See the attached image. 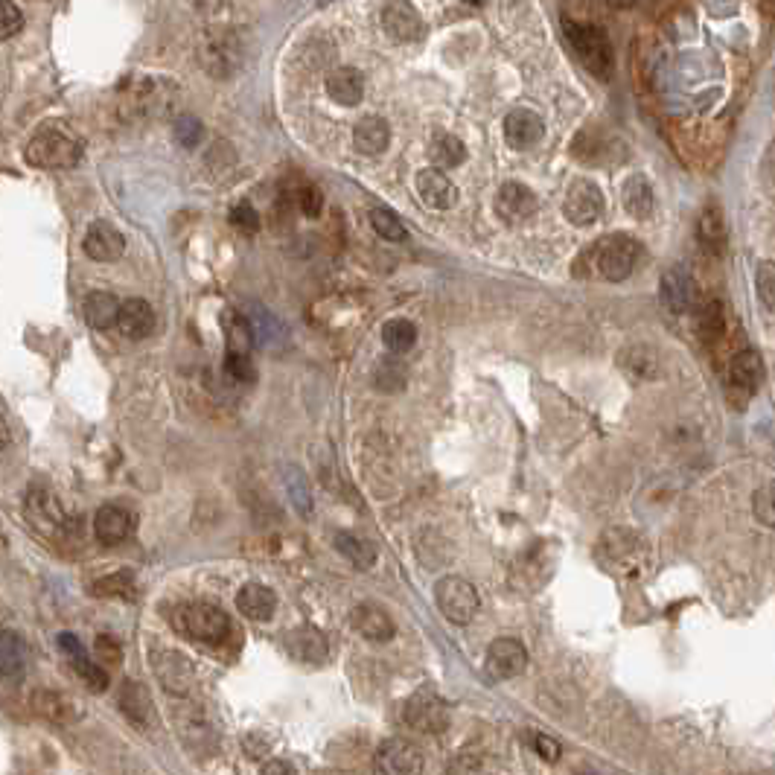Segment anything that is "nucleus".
Wrapping results in <instances>:
<instances>
[{
    "mask_svg": "<svg viewBox=\"0 0 775 775\" xmlns=\"http://www.w3.org/2000/svg\"><path fill=\"white\" fill-rule=\"evenodd\" d=\"M327 94L330 100L344 105V108H353L359 102L365 100V76L362 70L356 68H336L330 70L327 76Z\"/></svg>",
    "mask_w": 775,
    "mask_h": 775,
    "instance_id": "nucleus-28",
    "label": "nucleus"
},
{
    "mask_svg": "<svg viewBox=\"0 0 775 775\" xmlns=\"http://www.w3.org/2000/svg\"><path fill=\"white\" fill-rule=\"evenodd\" d=\"M172 135H175V140H178L181 146L193 149V146H199V143H202V137H204L202 120H199L196 114H178V117H175V123H172Z\"/></svg>",
    "mask_w": 775,
    "mask_h": 775,
    "instance_id": "nucleus-44",
    "label": "nucleus"
},
{
    "mask_svg": "<svg viewBox=\"0 0 775 775\" xmlns=\"http://www.w3.org/2000/svg\"><path fill=\"white\" fill-rule=\"evenodd\" d=\"M414 187H417V196L426 207L449 210V207L458 204V187L452 184V178L443 169H420L417 178H414Z\"/></svg>",
    "mask_w": 775,
    "mask_h": 775,
    "instance_id": "nucleus-18",
    "label": "nucleus"
},
{
    "mask_svg": "<svg viewBox=\"0 0 775 775\" xmlns=\"http://www.w3.org/2000/svg\"><path fill=\"white\" fill-rule=\"evenodd\" d=\"M505 137L507 143L519 152L534 149L545 137V123H542L540 114L531 111V108H513L505 117Z\"/></svg>",
    "mask_w": 775,
    "mask_h": 775,
    "instance_id": "nucleus-20",
    "label": "nucleus"
},
{
    "mask_svg": "<svg viewBox=\"0 0 775 775\" xmlns=\"http://www.w3.org/2000/svg\"><path fill=\"white\" fill-rule=\"evenodd\" d=\"M755 286H758L761 301L775 309V260H767V263L758 266V271H755Z\"/></svg>",
    "mask_w": 775,
    "mask_h": 775,
    "instance_id": "nucleus-49",
    "label": "nucleus"
},
{
    "mask_svg": "<svg viewBox=\"0 0 775 775\" xmlns=\"http://www.w3.org/2000/svg\"><path fill=\"white\" fill-rule=\"evenodd\" d=\"M236 609L248 618V621H271L274 609H277V595L263 583H248L239 589L236 595Z\"/></svg>",
    "mask_w": 775,
    "mask_h": 775,
    "instance_id": "nucleus-29",
    "label": "nucleus"
},
{
    "mask_svg": "<svg viewBox=\"0 0 775 775\" xmlns=\"http://www.w3.org/2000/svg\"><path fill=\"white\" fill-rule=\"evenodd\" d=\"M528 668V650L519 639H496L490 647H487V656H484V671L490 679L496 682H507L513 676H519Z\"/></svg>",
    "mask_w": 775,
    "mask_h": 775,
    "instance_id": "nucleus-12",
    "label": "nucleus"
},
{
    "mask_svg": "<svg viewBox=\"0 0 775 775\" xmlns=\"http://www.w3.org/2000/svg\"><path fill=\"white\" fill-rule=\"evenodd\" d=\"M726 225H723V216L717 207H708L706 213L700 216V242L711 248V251H723L726 245Z\"/></svg>",
    "mask_w": 775,
    "mask_h": 775,
    "instance_id": "nucleus-43",
    "label": "nucleus"
},
{
    "mask_svg": "<svg viewBox=\"0 0 775 775\" xmlns=\"http://www.w3.org/2000/svg\"><path fill=\"white\" fill-rule=\"evenodd\" d=\"M33 708L35 714H41L44 720H50V723H56V726H65V723H70V720L76 717L73 703H70L65 694H59V691H35Z\"/></svg>",
    "mask_w": 775,
    "mask_h": 775,
    "instance_id": "nucleus-36",
    "label": "nucleus"
},
{
    "mask_svg": "<svg viewBox=\"0 0 775 775\" xmlns=\"http://www.w3.org/2000/svg\"><path fill=\"white\" fill-rule=\"evenodd\" d=\"M639 260V242L627 234L604 236L595 248V266L601 271L604 280L621 283L627 280Z\"/></svg>",
    "mask_w": 775,
    "mask_h": 775,
    "instance_id": "nucleus-6",
    "label": "nucleus"
},
{
    "mask_svg": "<svg viewBox=\"0 0 775 775\" xmlns=\"http://www.w3.org/2000/svg\"><path fill=\"white\" fill-rule=\"evenodd\" d=\"M333 545H336V551L341 557H347V560H350L356 569H362V572H368V569L376 566V548H373L368 540H362L359 534L341 531V534H336Z\"/></svg>",
    "mask_w": 775,
    "mask_h": 775,
    "instance_id": "nucleus-35",
    "label": "nucleus"
},
{
    "mask_svg": "<svg viewBox=\"0 0 775 775\" xmlns=\"http://www.w3.org/2000/svg\"><path fill=\"white\" fill-rule=\"evenodd\" d=\"M350 624L353 630L368 641H391L397 636V624L394 618L376 604H359V607L350 612Z\"/></svg>",
    "mask_w": 775,
    "mask_h": 775,
    "instance_id": "nucleus-25",
    "label": "nucleus"
},
{
    "mask_svg": "<svg viewBox=\"0 0 775 775\" xmlns=\"http://www.w3.org/2000/svg\"><path fill=\"white\" fill-rule=\"evenodd\" d=\"M82 248L97 263H114L126 251V236L120 234L117 225H111L105 219H97V222L88 225V234L82 239Z\"/></svg>",
    "mask_w": 775,
    "mask_h": 775,
    "instance_id": "nucleus-15",
    "label": "nucleus"
},
{
    "mask_svg": "<svg viewBox=\"0 0 775 775\" xmlns=\"http://www.w3.org/2000/svg\"><path fill=\"white\" fill-rule=\"evenodd\" d=\"M531 746H534V752L540 755L542 761H557L560 758V743L554 741L551 735H545V732H534L531 735Z\"/></svg>",
    "mask_w": 775,
    "mask_h": 775,
    "instance_id": "nucleus-53",
    "label": "nucleus"
},
{
    "mask_svg": "<svg viewBox=\"0 0 775 775\" xmlns=\"http://www.w3.org/2000/svg\"><path fill=\"white\" fill-rule=\"evenodd\" d=\"M371 225L373 231L382 236V239H388V242H403L405 236H408L403 219H400L394 210H388V207H373Z\"/></svg>",
    "mask_w": 775,
    "mask_h": 775,
    "instance_id": "nucleus-42",
    "label": "nucleus"
},
{
    "mask_svg": "<svg viewBox=\"0 0 775 775\" xmlns=\"http://www.w3.org/2000/svg\"><path fill=\"white\" fill-rule=\"evenodd\" d=\"M225 371H228L231 379L242 382V385H251V382L257 379L251 359H248V356H239V353H228V356H225Z\"/></svg>",
    "mask_w": 775,
    "mask_h": 775,
    "instance_id": "nucleus-50",
    "label": "nucleus"
},
{
    "mask_svg": "<svg viewBox=\"0 0 775 775\" xmlns=\"http://www.w3.org/2000/svg\"><path fill=\"white\" fill-rule=\"evenodd\" d=\"M85 143L65 123H41L27 143V161L35 169H70L82 161Z\"/></svg>",
    "mask_w": 775,
    "mask_h": 775,
    "instance_id": "nucleus-1",
    "label": "nucleus"
},
{
    "mask_svg": "<svg viewBox=\"0 0 775 775\" xmlns=\"http://www.w3.org/2000/svg\"><path fill=\"white\" fill-rule=\"evenodd\" d=\"M429 158L435 161V169L461 167L467 161V146L461 143V137L449 135V132H435L429 140Z\"/></svg>",
    "mask_w": 775,
    "mask_h": 775,
    "instance_id": "nucleus-33",
    "label": "nucleus"
},
{
    "mask_svg": "<svg viewBox=\"0 0 775 775\" xmlns=\"http://www.w3.org/2000/svg\"><path fill=\"white\" fill-rule=\"evenodd\" d=\"M9 446H12V435H9L6 420L0 417V455H6V452H9Z\"/></svg>",
    "mask_w": 775,
    "mask_h": 775,
    "instance_id": "nucleus-56",
    "label": "nucleus"
},
{
    "mask_svg": "<svg viewBox=\"0 0 775 775\" xmlns=\"http://www.w3.org/2000/svg\"><path fill=\"white\" fill-rule=\"evenodd\" d=\"M446 775H484V764H481V758H478V755H472V752H461V755H455V758L449 761Z\"/></svg>",
    "mask_w": 775,
    "mask_h": 775,
    "instance_id": "nucleus-51",
    "label": "nucleus"
},
{
    "mask_svg": "<svg viewBox=\"0 0 775 775\" xmlns=\"http://www.w3.org/2000/svg\"><path fill=\"white\" fill-rule=\"evenodd\" d=\"M120 301L117 295L111 292H91L85 298V321L97 330H108L117 324V315H120Z\"/></svg>",
    "mask_w": 775,
    "mask_h": 775,
    "instance_id": "nucleus-34",
    "label": "nucleus"
},
{
    "mask_svg": "<svg viewBox=\"0 0 775 775\" xmlns=\"http://www.w3.org/2000/svg\"><path fill=\"white\" fill-rule=\"evenodd\" d=\"M435 601H438V609L443 612L446 621L452 624H470L475 618V612L481 607V598H478V589L472 586L467 577L461 574H446L440 577L438 586H435Z\"/></svg>",
    "mask_w": 775,
    "mask_h": 775,
    "instance_id": "nucleus-5",
    "label": "nucleus"
},
{
    "mask_svg": "<svg viewBox=\"0 0 775 775\" xmlns=\"http://www.w3.org/2000/svg\"><path fill=\"white\" fill-rule=\"evenodd\" d=\"M373 385L382 391V394H397L405 388V368L403 362L397 359H382L373 371Z\"/></svg>",
    "mask_w": 775,
    "mask_h": 775,
    "instance_id": "nucleus-41",
    "label": "nucleus"
},
{
    "mask_svg": "<svg viewBox=\"0 0 775 775\" xmlns=\"http://www.w3.org/2000/svg\"><path fill=\"white\" fill-rule=\"evenodd\" d=\"M761 181L767 184V190H775V140L761 158Z\"/></svg>",
    "mask_w": 775,
    "mask_h": 775,
    "instance_id": "nucleus-54",
    "label": "nucleus"
},
{
    "mask_svg": "<svg viewBox=\"0 0 775 775\" xmlns=\"http://www.w3.org/2000/svg\"><path fill=\"white\" fill-rule=\"evenodd\" d=\"M199 62L216 79L234 76L236 70H242V65H245V38L231 27L210 30L207 38L199 44Z\"/></svg>",
    "mask_w": 775,
    "mask_h": 775,
    "instance_id": "nucleus-4",
    "label": "nucleus"
},
{
    "mask_svg": "<svg viewBox=\"0 0 775 775\" xmlns=\"http://www.w3.org/2000/svg\"><path fill=\"white\" fill-rule=\"evenodd\" d=\"M373 775H423V752L405 738H388L373 752Z\"/></svg>",
    "mask_w": 775,
    "mask_h": 775,
    "instance_id": "nucleus-8",
    "label": "nucleus"
},
{
    "mask_svg": "<svg viewBox=\"0 0 775 775\" xmlns=\"http://www.w3.org/2000/svg\"><path fill=\"white\" fill-rule=\"evenodd\" d=\"M382 341L391 353H408L417 341V327L408 318H391L382 324Z\"/></svg>",
    "mask_w": 775,
    "mask_h": 775,
    "instance_id": "nucleus-37",
    "label": "nucleus"
},
{
    "mask_svg": "<svg viewBox=\"0 0 775 775\" xmlns=\"http://www.w3.org/2000/svg\"><path fill=\"white\" fill-rule=\"evenodd\" d=\"M94 653L100 656L102 662H108V665H120V659H123L120 641H114L111 636H97V641H94Z\"/></svg>",
    "mask_w": 775,
    "mask_h": 775,
    "instance_id": "nucleus-52",
    "label": "nucleus"
},
{
    "mask_svg": "<svg viewBox=\"0 0 775 775\" xmlns=\"http://www.w3.org/2000/svg\"><path fill=\"white\" fill-rule=\"evenodd\" d=\"M295 202L301 207V213L309 216V219L321 216V210H324V196H321V190L315 184H301L298 193H295Z\"/></svg>",
    "mask_w": 775,
    "mask_h": 775,
    "instance_id": "nucleus-48",
    "label": "nucleus"
},
{
    "mask_svg": "<svg viewBox=\"0 0 775 775\" xmlns=\"http://www.w3.org/2000/svg\"><path fill=\"white\" fill-rule=\"evenodd\" d=\"M537 207H540L537 193L522 181H507L496 193V213L510 225H519V222L531 219L537 213Z\"/></svg>",
    "mask_w": 775,
    "mask_h": 775,
    "instance_id": "nucleus-14",
    "label": "nucleus"
},
{
    "mask_svg": "<svg viewBox=\"0 0 775 775\" xmlns=\"http://www.w3.org/2000/svg\"><path fill=\"white\" fill-rule=\"evenodd\" d=\"M283 481H286V493H289L295 510L309 516V513H312V490H309V481H306L304 470H298L295 464H286V467H283Z\"/></svg>",
    "mask_w": 775,
    "mask_h": 775,
    "instance_id": "nucleus-39",
    "label": "nucleus"
},
{
    "mask_svg": "<svg viewBox=\"0 0 775 775\" xmlns=\"http://www.w3.org/2000/svg\"><path fill=\"white\" fill-rule=\"evenodd\" d=\"M21 27H24V12H21L15 3L0 0V41L18 35L21 33Z\"/></svg>",
    "mask_w": 775,
    "mask_h": 775,
    "instance_id": "nucleus-47",
    "label": "nucleus"
},
{
    "mask_svg": "<svg viewBox=\"0 0 775 775\" xmlns=\"http://www.w3.org/2000/svg\"><path fill=\"white\" fill-rule=\"evenodd\" d=\"M225 333H228V353H239V356L251 353L254 336H251V327L242 312H236V309L225 312Z\"/></svg>",
    "mask_w": 775,
    "mask_h": 775,
    "instance_id": "nucleus-40",
    "label": "nucleus"
},
{
    "mask_svg": "<svg viewBox=\"0 0 775 775\" xmlns=\"http://www.w3.org/2000/svg\"><path fill=\"white\" fill-rule=\"evenodd\" d=\"M245 321L251 327L254 341L263 350H283L289 344V327L263 304H248L245 306Z\"/></svg>",
    "mask_w": 775,
    "mask_h": 775,
    "instance_id": "nucleus-16",
    "label": "nucleus"
},
{
    "mask_svg": "<svg viewBox=\"0 0 775 775\" xmlns=\"http://www.w3.org/2000/svg\"><path fill=\"white\" fill-rule=\"evenodd\" d=\"M263 775H295V770H292V764H286L280 758H271L269 764L263 767Z\"/></svg>",
    "mask_w": 775,
    "mask_h": 775,
    "instance_id": "nucleus-55",
    "label": "nucleus"
},
{
    "mask_svg": "<svg viewBox=\"0 0 775 775\" xmlns=\"http://www.w3.org/2000/svg\"><path fill=\"white\" fill-rule=\"evenodd\" d=\"M27 671V644L18 633L0 630V679H21Z\"/></svg>",
    "mask_w": 775,
    "mask_h": 775,
    "instance_id": "nucleus-31",
    "label": "nucleus"
},
{
    "mask_svg": "<svg viewBox=\"0 0 775 775\" xmlns=\"http://www.w3.org/2000/svg\"><path fill=\"white\" fill-rule=\"evenodd\" d=\"M117 706L120 711L135 723V726H149L155 720V706L152 697L146 691V685H140L135 679H123L117 688Z\"/></svg>",
    "mask_w": 775,
    "mask_h": 775,
    "instance_id": "nucleus-26",
    "label": "nucleus"
},
{
    "mask_svg": "<svg viewBox=\"0 0 775 775\" xmlns=\"http://www.w3.org/2000/svg\"><path fill=\"white\" fill-rule=\"evenodd\" d=\"M132 531H135V516L123 505H102L94 516V537L108 548L129 540Z\"/></svg>",
    "mask_w": 775,
    "mask_h": 775,
    "instance_id": "nucleus-21",
    "label": "nucleus"
},
{
    "mask_svg": "<svg viewBox=\"0 0 775 775\" xmlns=\"http://www.w3.org/2000/svg\"><path fill=\"white\" fill-rule=\"evenodd\" d=\"M382 27L400 44H414L420 38H426V24L420 18V12L411 3H385L382 9Z\"/></svg>",
    "mask_w": 775,
    "mask_h": 775,
    "instance_id": "nucleus-17",
    "label": "nucleus"
},
{
    "mask_svg": "<svg viewBox=\"0 0 775 775\" xmlns=\"http://www.w3.org/2000/svg\"><path fill=\"white\" fill-rule=\"evenodd\" d=\"M388 143H391V126H388V120H382V117H362L359 123H356V129H353V146H356V152H362V155H382L385 149H388Z\"/></svg>",
    "mask_w": 775,
    "mask_h": 775,
    "instance_id": "nucleus-30",
    "label": "nucleus"
},
{
    "mask_svg": "<svg viewBox=\"0 0 775 775\" xmlns=\"http://www.w3.org/2000/svg\"><path fill=\"white\" fill-rule=\"evenodd\" d=\"M563 33L572 44L574 56L589 68V73H595L598 79H609L612 68H615V56H612V44L609 35L595 27V24H583L574 18H563Z\"/></svg>",
    "mask_w": 775,
    "mask_h": 775,
    "instance_id": "nucleus-3",
    "label": "nucleus"
},
{
    "mask_svg": "<svg viewBox=\"0 0 775 775\" xmlns=\"http://www.w3.org/2000/svg\"><path fill=\"white\" fill-rule=\"evenodd\" d=\"M405 723L417 732H426V735H438L449 726V706L443 703L438 691L432 688H420L414 691L408 700H405L403 708Z\"/></svg>",
    "mask_w": 775,
    "mask_h": 775,
    "instance_id": "nucleus-7",
    "label": "nucleus"
},
{
    "mask_svg": "<svg viewBox=\"0 0 775 775\" xmlns=\"http://www.w3.org/2000/svg\"><path fill=\"white\" fill-rule=\"evenodd\" d=\"M708 12H717V15H732V12H738V6L732 3V6H708Z\"/></svg>",
    "mask_w": 775,
    "mask_h": 775,
    "instance_id": "nucleus-57",
    "label": "nucleus"
},
{
    "mask_svg": "<svg viewBox=\"0 0 775 775\" xmlns=\"http://www.w3.org/2000/svg\"><path fill=\"white\" fill-rule=\"evenodd\" d=\"M752 510H755V519L767 528H775V481L764 484L755 490L752 496Z\"/></svg>",
    "mask_w": 775,
    "mask_h": 775,
    "instance_id": "nucleus-45",
    "label": "nucleus"
},
{
    "mask_svg": "<svg viewBox=\"0 0 775 775\" xmlns=\"http://www.w3.org/2000/svg\"><path fill=\"white\" fill-rule=\"evenodd\" d=\"M94 598H132L135 595V574L129 572H114L100 577L97 583H91L88 589Z\"/></svg>",
    "mask_w": 775,
    "mask_h": 775,
    "instance_id": "nucleus-38",
    "label": "nucleus"
},
{
    "mask_svg": "<svg viewBox=\"0 0 775 775\" xmlns=\"http://www.w3.org/2000/svg\"><path fill=\"white\" fill-rule=\"evenodd\" d=\"M172 627L193 641H202L210 647H222L225 641H231L234 633V621L213 604H181L172 609Z\"/></svg>",
    "mask_w": 775,
    "mask_h": 775,
    "instance_id": "nucleus-2",
    "label": "nucleus"
},
{
    "mask_svg": "<svg viewBox=\"0 0 775 775\" xmlns=\"http://www.w3.org/2000/svg\"><path fill=\"white\" fill-rule=\"evenodd\" d=\"M659 295H662V304L668 306L674 315L691 312V309L697 306V286H694V277L682 269V266H671V269L662 274Z\"/></svg>",
    "mask_w": 775,
    "mask_h": 775,
    "instance_id": "nucleus-19",
    "label": "nucleus"
},
{
    "mask_svg": "<svg viewBox=\"0 0 775 775\" xmlns=\"http://www.w3.org/2000/svg\"><path fill=\"white\" fill-rule=\"evenodd\" d=\"M283 644L286 650L298 659V662H309V665H321L330 653V644H327V636L312 627V624H304V627H295L283 636Z\"/></svg>",
    "mask_w": 775,
    "mask_h": 775,
    "instance_id": "nucleus-23",
    "label": "nucleus"
},
{
    "mask_svg": "<svg viewBox=\"0 0 775 775\" xmlns=\"http://www.w3.org/2000/svg\"><path fill=\"white\" fill-rule=\"evenodd\" d=\"M621 202L633 219H647L653 213L656 196H653V184L647 181V175H630L627 178V184L621 190Z\"/></svg>",
    "mask_w": 775,
    "mask_h": 775,
    "instance_id": "nucleus-32",
    "label": "nucleus"
},
{
    "mask_svg": "<svg viewBox=\"0 0 775 775\" xmlns=\"http://www.w3.org/2000/svg\"><path fill=\"white\" fill-rule=\"evenodd\" d=\"M231 225H234L236 231H242V234H257L260 231V213H257V207L251 202H239L231 207Z\"/></svg>",
    "mask_w": 775,
    "mask_h": 775,
    "instance_id": "nucleus-46",
    "label": "nucleus"
},
{
    "mask_svg": "<svg viewBox=\"0 0 775 775\" xmlns=\"http://www.w3.org/2000/svg\"><path fill=\"white\" fill-rule=\"evenodd\" d=\"M764 382V359L758 350H741L735 353V359L729 362V385L735 394L752 397Z\"/></svg>",
    "mask_w": 775,
    "mask_h": 775,
    "instance_id": "nucleus-22",
    "label": "nucleus"
},
{
    "mask_svg": "<svg viewBox=\"0 0 775 775\" xmlns=\"http://www.w3.org/2000/svg\"><path fill=\"white\" fill-rule=\"evenodd\" d=\"M59 647L68 653L70 665H73V671L79 674V679L91 688V691H97L102 694L105 688H108V674L102 671L100 665L88 656V650H85V644L76 639L73 633H62L59 636Z\"/></svg>",
    "mask_w": 775,
    "mask_h": 775,
    "instance_id": "nucleus-24",
    "label": "nucleus"
},
{
    "mask_svg": "<svg viewBox=\"0 0 775 775\" xmlns=\"http://www.w3.org/2000/svg\"><path fill=\"white\" fill-rule=\"evenodd\" d=\"M563 213L577 228L595 225L601 219V213H604V193H601V187L595 181H589V178H577L572 187L566 190Z\"/></svg>",
    "mask_w": 775,
    "mask_h": 775,
    "instance_id": "nucleus-9",
    "label": "nucleus"
},
{
    "mask_svg": "<svg viewBox=\"0 0 775 775\" xmlns=\"http://www.w3.org/2000/svg\"><path fill=\"white\" fill-rule=\"evenodd\" d=\"M155 309L149 306V301L143 298H129L120 306V315H117V330L126 338H146L155 333Z\"/></svg>",
    "mask_w": 775,
    "mask_h": 775,
    "instance_id": "nucleus-27",
    "label": "nucleus"
},
{
    "mask_svg": "<svg viewBox=\"0 0 775 775\" xmlns=\"http://www.w3.org/2000/svg\"><path fill=\"white\" fill-rule=\"evenodd\" d=\"M175 91L169 79H140L129 91V111L135 117H164L175 105Z\"/></svg>",
    "mask_w": 775,
    "mask_h": 775,
    "instance_id": "nucleus-11",
    "label": "nucleus"
},
{
    "mask_svg": "<svg viewBox=\"0 0 775 775\" xmlns=\"http://www.w3.org/2000/svg\"><path fill=\"white\" fill-rule=\"evenodd\" d=\"M24 507H27V519L44 534H62L70 528L68 510L44 487H30Z\"/></svg>",
    "mask_w": 775,
    "mask_h": 775,
    "instance_id": "nucleus-13",
    "label": "nucleus"
},
{
    "mask_svg": "<svg viewBox=\"0 0 775 775\" xmlns=\"http://www.w3.org/2000/svg\"><path fill=\"white\" fill-rule=\"evenodd\" d=\"M152 671L161 679V685L175 697H187L196 685V668L193 662L178 650H152Z\"/></svg>",
    "mask_w": 775,
    "mask_h": 775,
    "instance_id": "nucleus-10",
    "label": "nucleus"
}]
</instances>
